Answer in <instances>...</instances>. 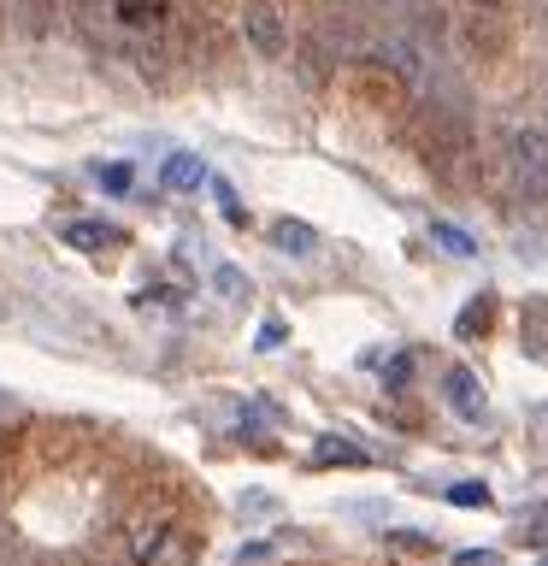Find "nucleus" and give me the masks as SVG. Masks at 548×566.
<instances>
[{"mask_svg": "<svg viewBox=\"0 0 548 566\" xmlns=\"http://www.w3.org/2000/svg\"><path fill=\"white\" fill-rule=\"evenodd\" d=\"M166 543H171V520H141L136 531H130V555H136V566H154L159 555H166Z\"/></svg>", "mask_w": 548, "mask_h": 566, "instance_id": "20e7f679", "label": "nucleus"}, {"mask_svg": "<svg viewBox=\"0 0 548 566\" xmlns=\"http://www.w3.org/2000/svg\"><path fill=\"white\" fill-rule=\"evenodd\" d=\"M449 502L454 507H489V484H454Z\"/></svg>", "mask_w": 548, "mask_h": 566, "instance_id": "f8f14e48", "label": "nucleus"}, {"mask_svg": "<svg viewBox=\"0 0 548 566\" xmlns=\"http://www.w3.org/2000/svg\"><path fill=\"white\" fill-rule=\"evenodd\" d=\"M466 7H477V12H502L507 0H466Z\"/></svg>", "mask_w": 548, "mask_h": 566, "instance_id": "a211bd4d", "label": "nucleus"}, {"mask_svg": "<svg viewBox=\"0 0 548 566\" xmlns=\"http://www.w3.org/2000/svg\"><path fill=\"white\" fill-rule=\"evenodd\" d=\"M389 543H396V548H431L424 537H413V531H396V537H389Z\"/></svg>", "mask_w": 548, "mask_h": 566, "instance_id": "f3484780", "label": "nucleus"}, {"mask_svg": "<svg viewBox=\"0 0 548 566\" xmlns=\"http://www.w3.org/2000/svg\"><path fill=\"white\" fill-rule=\"evenodd\" d=\"M313 460H318V467H366V449H360V442H348V437H318L313 442Z\"/></svg>", "mask_w": 548, "mask_h": 566, "instance_id": "0eeeda50", "label": "nucleus"}, {"mask_svg": "<svg viewBox=\"0 0 548 566\" xmlns=\"http://www.w3.org/2000/svg\"><path fill=\"white\" fill-rule=\"evenodd\" d=\"M130 184H136V166H124V159L101 166V189H106V195H130Z\"/></svg>", "mask_w": 548, "mask_h": 566, "instance_id": "9b49d317", "label": "nucleus"}, {"mask_svg": "<svg viewBox=\"0 0 548 566\" xmlns=\"http://www.w3.org/2000/svg\"><path fill=\"white\" fill-rule=\"evenodd\" d=\"M118 24H130V30H154V24H166V0H118Z\"/></svg>", "mask_w": 548, "mask_h": 566, "instance_id": "1a4fd4ad", "label": "nucleus"}, {"mask_svg": "<svg viewBox=\"0 0 548 566\" xmlns=\"http://www.w3.org/2000/svg\"><path fill=\"white\" fill-rule=\"evenodd\" d=\"M277 343H283V325H277V318H272V325L260 331V348H277Z\"/></svg>", "mask_w": 548, "mask_h": 566, "instance_id": "dca6fc26", "label": "nucleus"}, {"mask_svg": "<svg viewBox=\"0 0 548 566\" xmlns=\"http://www.w3.org/2000/svg\"><path fill=\"white\" fill-rule=\"evenodd\" d=\"M477 325H489V301H484V295H477L472 307L460 313V336H484V331H477Z\"/></svg>", "mask_w": 548, "mask_h": 566, "instance_id": "ddd939ff", "label": "nucleus"}, {"mask_svg": "<svg viewBox=\"0 0 548 566\" xmlns=\"http://www.w3.org/2000/svg\"><path fill=\"white\" fill-rule=\"evenodd\" d=\"M159 184H166L171 195H189V189H201V184H207V166H201V154H171L166 166H159Z\"/></svg>", "mask_w": 548, "mask_h": 566, "instance_id": "39448f33", "label": "nucleus"}, {"mask_svg": "<svg viewBox=\"0 0 548 566\" xmlns=\"http://www.w3.org/2000/svg\"><path fill=\"white\" fill-rule=\"evenodd\" d=\"M507 171L525 195H548V130L542 124H525V130L507 136Z\"/></svg>", "mask_w": 548, "mask_h": 566, "instance_id": "f257e3e1", "label": "nucleus"}, {"mask_svg": "<svg viewBox=\"0 0 548 566\" xmlns=\"http://www.w3.org/2000/svg\"><path fill=\"white\" fill-rule=\"evenodd\" d=\"M219 290H224V295H242V277L230 272V265H224V272H219Z\"/></svg>", "mask_w": 548, "mask_h": 566, "instance_id": "2eb2a0df", "label": "nucleus"}, {"mask_svg": "<svg viewBox=\"0 0 548 566\" xmlns=\"http://www.w3.org/2000/svg\"><path fill=\"white\" fill-rule=\"evenodd\" d=\"M442 396H449V407H454L466 424H484V419H489V401H484V389H477V378H472L466 366H454L449 378H442Z\"/></svg>", "mask_w": 548, "mask_h": 566, "instance_id": "7ed1b4c3", "label": "nucleus"}, {"mask_svg": "<svg viewBox=\"0 0 548 566\" xmlns=\"http://www.w3.org/2000/svg\"><path fill=\"white\" fill-rule=\"evenodd\" d=\"M431 242L442 248V254H454V260H472V254H477V242H472L460 224H449V219H436V224H431Z\"/></svg>", "mask_w": 548, "mask_h": 566, "instance_id": "9d476101", "label": "nucleus"}, {"mask_svg": "<svg viewBox=\"0 0 548 566\" xmlns=\"http://www.w3.org/2000/svg\"><path fill=\"white\" fill-rule=\"evenodd\" d=\"M542 566H548V560H542Z\"/></svg>", "mask_w": 548, "mask_h": 566, "instance_id": "6ab92c4d", "label": "nucleus"}, {"mask_svg": "<svg viewBox=\"0 0 548 566\" xmlns=\"http://www.w3.org/2000/svg\"><path fill=\"white\" fill-rule=\"evenodd\" d=\"M454 566H502V555H495V548H460Z\"/></svg>", "mask_w": 548, "mask_h": 566, "instance_id": "4468645a", "label": "nucleus"}, {"mask_svg": "<svg viewBox=\"0 0 548 566\" xmlns=\"http://www.w3.org/2000/svg\"><path fill=\"white\" fill-rule=\"evenodd\" d=\"M272 248H277V254H301V260H307L318 248V237H313V224H301V219H277L272 224Z\"/></svg>", "mask_w": 548, "mask_h": 566, "instance_id": "6e6552de", "label": "nucleus"}, {"mask_svg": "<svg viewBox=\"0 0 548 566\" xmlns=\"http://www.w3.org/2000/svg\"><path fill=\"white\" fill-rule=\"evenodd\" d=\"M65 248H83V254H101V248H113L118 242V230L113 224H101V219H71L65 230Z\"/></svg>", "mask_w": 548, "mask_h": 566, "instance_id": "423d86ee", "label": "nucleus"}, {"mask_svg": "<svg viewBox=\"0 0 548 566\" xmlns=\"http://www.w3.org/2000/svg\"><path fill=\"white\" fill-rule=\"evenodd\" d=\"M242 35L260 60H283L289 53V18H283L277 0H247L242 7Z\"/></svg>", "mask_w": 548, "mask_h": 566, "instance_id": "f03ea898", "label": "nucleus"}]
</instances>
